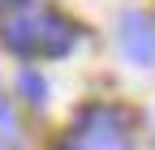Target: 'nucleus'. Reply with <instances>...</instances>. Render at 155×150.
<instances>
[{
    "label": "nucleus",
    "instance_id": "nucleus-1",
    "mask_svg": "<svg viewBox=\"0 0 155 150\" xmlns=\"http://www.w3.org/2000/svg\"><path fill=\"white\" fill-rule=\"evenodd\" d=\"M65 150H129V137H125V120L121 111L112 107H86L78 116V129Z\"/></svg>",
    "mask_w": 155,
    "mask_h": 150
},
{
    "label": "nucleus",
    "instance_id": "nucleus-2",
    "mask_svg": "<svg viewBox=\"0 0 155 150\" xmlns=\"http://www.w3.org/2000/svg\"><path fill=\"white\" fill-rule=\"evenodd\" d=\"M116 47L129 64L138 69H151L155 64V22L138 9H125L116 17Z\"/></svg>",
    "mask_w": 155,
    "mask_h": 150
},
{
    "label": "nucleus",
    "instance_id": "nucleus-3",
    "mask_svg": "<svg viewBox=\"0 0 155 150\" xmlns=\"http://www.w3.org/2000/svg\"><path fill=\"white\" fill-rule=\"evenodd\" d=\"M73 43H78V26L69 22L65 13H43V17H35V56L56 60V56H69Z\"/></svg>",
    "mask_w": 155,
    "mask_h": 150
},
{
    "label": "nucleus",
    "instance_id": "nucleus-4",
    "mask_svg": "<svg viewBox=\"0 0 155 150\" xmlns=\"http://www.w3.org/2000/svg\"><path fill=\"white\" fill-rule=\"evenodd\" d=\"M5 47L17 56H35V17L26 13H13L5 22Z\"/></svg>",
    "mask_w": 155,
    "mask_h": 150
},
{
    "label": "nucleus",
    "instance_id": "nucleus-5",
    "mask_svg": "<svg viewBox=\"0 0 155 150\" xmlns=\"http://www.w3.org/2000/svg\"><path fill=\"white\" fill-rule=\"evenodd\" d=\"M17 90H22V99L35 103V107H39V103H48V82L39 77L35 69H22V73H17Z\"/></svg>",
    "mask_w": 155,
    "mask_h": 150
},
{
    "label": "nucleus",
    "instance_id": "nucleus-6",
    "mask_svg": "<svg viewBox=\"0 0 155 150\" xmlns=\"http://www.w3.org/2000/svg\"><path fill=\"white\" fill-rule=\"evenodd\" d=\"M13 129H17V120H13V107L0 99V137H13Z\"/></svg>",
    "mask_w": 155,
    "mask_h": 150
},
{
    "label": "nucleus",
    "instance_id": "nucleus-7",
    "mask_svg": "<svg viewBox=\"0 0 155 150\" xmlns=\"http://www.w3.org/2000/svg\"><path fill=\"white\" fill-rule=\"evenodd\" d=\"M0 5H13V9H22V5H26V0H0Z\"/></svg>",
    "mask_w": 155,
    "mask_h": 150
}]
</instances>
